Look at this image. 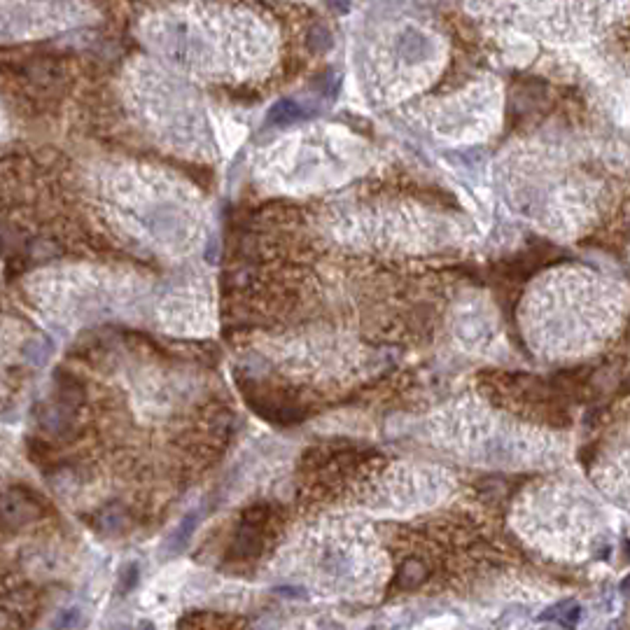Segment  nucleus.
<instances>
[{"label": "nucleus", "instance_id": "obj_1", "mask_svg": "<svg viewBox=\"0 0 630 630\" xmlns=\"http://www.w3.org/2000/svg\"><path fill=\"white\" fill-rule=\"evenodd\" d=\"M40 516L37 504L21 493V490H7L0 495V527L5 530H19L30 520Z\"/></svg>", "mask_w": 630, "mask_h": 630}, {"label": "nucleus", "instance_id": "obj_2", "mask_svg": "<svg viewBox=\"0 0 630 630\" xmlns=\"http://www.w3.org/2000/svg\"><path fill=\"white\" fill-rule=\"evenodd\" d=\"M240 626H243V619L231 617V614H217V612L187 614L180 621L182 630H238Z\"/></svg>", "mask_w": 630, "mask_h": 630}, {"label": "nucleus", "instance_id": "obj_3", "mask_svg": "<svg viewBox=\"0 0 630 630\" xmlns=\"http://www.w3.org/2000/svg\"><path fill=\"white\" fill-rule=\"evenodd\" d=\"M427 577H430V572H427V567L420 563V560L411 558L407 560L399 572H397V579H395V586L399 590H414L418 586H423V583L427 581Z\"/></svg>", "mask_w": 630, "mask_h": 630}, {"label": "nucleus", "instance_id": "obj_4", "mask_svg": "<svg viewBox=\"0 0 630 630\" xmlns=\"http://www.w3.org/2000/svg\"><path fill=\"white\" fill-rule=\"evenodd\" d=\"M306 117H310V110H306L303 105L294 103V100H283V103H278L274 110H271L269 119L274 124H290L297 119H306Z\"/></svg>", "mask_w": 630, "mask_h": 630}, {"label": "nucleus", "instance_id": "obj_5", "mask_svg": "<svg viewBox=\"0 0 630 630\" xmlns=\"http://www.w3.org/2000/svg\"><path fill=\"white\" fill-rule=\"evenodd\" d=\"M82 624V609L77 607H66L52 621V630H73Z\"/></svg>", "mask_w": 630, "mask_h": 630}, {"label": "nucleus", "instance_id": "obj_6", "mask_svg": "<svg viewBox=\"0 0 630 630\" xmlns=\"http://www.w3.org/2000/svg\"><path fill=\"white\" fill-rule=\"evenodd\" d=\"M192 530H194V518H185V523H182L180 527H177L173 537H170V542H168L170 551H182V549H185V544H187V539H189Z\"/></svg>", "mask_w": 630, "mask_h": 630}, {"label": "nucleus", "instance_id": "obj_7", "mask_svg": "<svg viewBox=\"0 0 630 630\" xmlns=\"http://www.w3.org/2000/svg\"><path fill=\"white\" fill-rule=\"evenodd\" d=\"M136 583H138V565H134V563L124 565L119 572V593L127 595L129 590L136 588Z\"/></svg>", "mask_w": 630, "mask_h": 630}, {"label": "nucleus", "instance_id": "obj_8", "mask_svg": "<svg viewBox=\"0 0 630 630\" xmlns=\"http://www.w3.org/2000/svg\"><path fill=\"white\" fill-rule=\"evenodd\" d=\"M140 630H154V626L152 624H143V628H140Z\"/></svg>", "mask_w": 630, "mask_h": 630}]
</instances>
